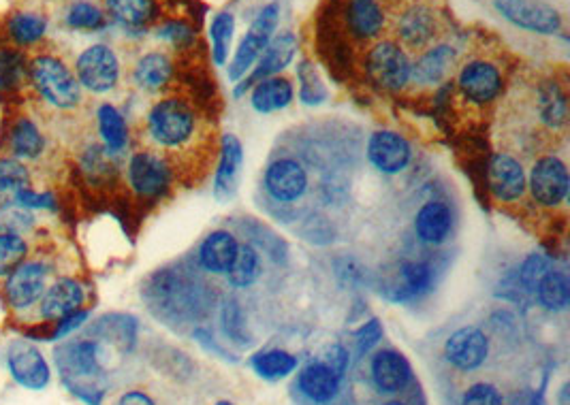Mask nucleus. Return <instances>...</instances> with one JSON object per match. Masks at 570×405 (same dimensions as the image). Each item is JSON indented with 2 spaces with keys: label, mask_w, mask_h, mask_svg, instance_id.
Returning <instances> with one entry per match:
<instances>
[{
  "label": "nucleus",
  "mask_w": 570,
  "mask_h": 405,
  "mask_svg": "<svg viewBox=\"0 0 570 405\" xmlns=\"http://www.w3.org/2000/svg\"><path fill=\"white\" fill-rule=\"evenodd\" d=\"M368 160L378 173L398 175L413 160V145L395 131H376L368 141Z\"/></svg>",
  "instance_id": "f8f14e48"
},
{
  "label": "nucleus",
  "mask_w": 570,
  "mask_h": 405,
  "mask_svg": "<svg viewBox=\"0 0 570 405\" xmlns=\"http://www.w3.org/2000/svg\"><path fill=\"white\" fill-rule=\"evenodd\" d=\"M33 214L26 212V209L20 207H9L5 212H0V233H13V235H22L24 231H28L33 226Z\"/></svg>",
  "instance_id": "a18cd8bd"
},
{
  "label": "nucleus",
  "mask_w": 570,
  "mask_h": 405,
  "mask_svg": "<svg viewBox=\"0 0 570 405\" xmlns=\"http://www.w3.org/2000/svg\"><path fill=\"white\" fill-rule=\"evenodd\" d=\"M453 231V212L445 201H427L415 216V233L425 246H442Z\"/></svg>",
  "instance_id": "4be33fe9"
},
{
  "label": "nucleus",
  "mask_w": 570,
  "mask_h": 405,
  "mask_svg": "<svg viewBox=\"0 0 570 405\" xmlns=\"http://www.w3.org/2000/svg\"><path fill=\"white\" fill-rule=\"evenodd\" d=\"M47 28V20L39 13H18L13 15L11 22H9V35L22 43H35L43 37V32Z\"/></svg>",
  "instance_id": "4c0bfd02"
},
{
  "label": "nucleus",
  "mask_w": 570,
  "mask_h": 405,
  "mask_svg": "<svg viewBox=\"0 0 570 405\" xmlns=\"http://www.w3.org/2000/svg\"><path fill=\"white\" fill-rule=\"evenodd\" d=\"M438 35L436 13L425 5H413L398 20V37L410 50H425Z\"/></svg>",
  "instance_id": "412c9836"
},
{
  "label": "nucleus",
  "mask_w": 570,
  "mask_h": 405,
  "mask_svg": "<svg viewBox=\"0 0 570 405\" xmlns=\"http://www.w3.org/2000/svg\"><path fill=\"white\" fill-rule=\"evenodd\" d=\"M24 58L18 52H0V88H11L22 79Z\"/></svg>",
  "instance_id": "c03bdc74"
},
{
  "label": "nucleus",
  "mask_w": 570,
  "mask_h": 405,
  "mask_svg": "<svg viewBox=\"0 0 570 405\" xmlns=\"http://www.w3.org/2000/svg\"><path fill=\"white\" fill-rule=\"evenodd\" d=\"M299 81H302V86H299V96H302V101L306 105H319L327 99V90L312 64L302 62V67H299Z\"/></svg>",
  "instance_id": "a19ab883"
},
{
  "label": "nucleus",
  "mask_w": 570,
  "mask_h": 405,
  "mask_svg": "<svg viewBox=\"0 0 570 405\" xmlns=\"http://www.w3.org/2000/svg\"><path fill=\"white\" fill-rule=\"evenodd\" d=\"M385 405H406V403H402V401H389V403H385Z\"/></svg>",
  "instance_id": "5fc2aeb1"
},
{
  "label": "nucleus",
  "mask_w": 570,
  "mask_h": 405,
  "mask_svg": "<svg viewBox=\"0 0 570 405\" xmlns=\"http://www.w3.org/2000/svg\"><path fill=\"white\" fill-rule=\"evenodd\" d=\"M459 405H504V401L494 384L479 382L468 388Z\"/></svg>",
  "instance_id": "49530a36"
},
{
  "label": "nucleus",
  "mask_w": 570,
  "mask_h": 405,
  "mask_svg": "<svg viewBox=\"0 0 570 405\" xmlns=\"http://www.w3.org/2000/svg\"><path fill=\"white\" fill-rule=\"evenodd\" d=\"M11 148L20 158H37L45 148V139L33 120L22 118L13 126Z\"/></svg>",
  "instance_id": "f704fd0d"
},
{
  "label": "nucleus",
  "mask_w": 570,
  "mask_h": 405,
  "mask_svg": "<svg viewBox=\"0 0 570 405\" xmlns=\"http://www.w3.org/2000/svg\"><path fill=\"white\" fill-rule=\"evenodd\" d=\"M146 131L158 148L178 152L193 143L199 133L197 111L182 99L158 101L148 113Z\"/></svg>",
  "instance_id": "f257e3e1"
},
{
  "label": "nucleus",
  "mask_w": 570,
  "mask_h": 405,
  "mask_svg": "<svg viewBox=\"0 0 570 405\" xmlns=\"http://www.w3.org/2000/svg\"><path fill=\"white\" fill-rule=\"evenodd\" d=\"M434 269L425 261H406L400 267V284L389 293L391 301H410L425 295L432 288Z\"/></svg>",
  "instance_id": "cd10ccee"
},
{
  "label": "nucleus",
  "mask_w": 570,
  "mask_h": 405,
  "mask_svg": "<svg viewBox=\"0 0 570 405\" xmlns=\"http://www.w3.org/2000/svg\"><path fill=\"white\" fill-rule=\"evenodd\" d=\"M319 359L325 361L331 369L336 371V374L344 376V371H346V367H348V352H346L344 346H340V344L327 346V348L323 350V354L319 356Z\"/></svg>",
  "instance_id": "09e8293b"
},
{
  "label": "nucleus",
  "mask_w": 570,
  "mask_h": 405,
  "mask_svg": "<svg viewBox=\"0 0 570 405\" xmlns=\"http://www.w3.org/2000/svg\"><path fill=\"white\" fill-rule=\"evenodd\" d=\"M380 339H383V324H380L376 318L363 324V327L355 333V344H357V352L366 354L370 352Z\"/></svg>",
  "instance_id": "de8ad7c7"
},
{
  "label": "nucleus",
  "mask_w": 570,
  "mask_h": 405,
  "mask_svg": "<svg viewBox=\"0 0 570 405\" xmlns=\"http://www.w3.org/2000/svg\"><path fill=\"white\" fill-rule=\"evenodd\" d=\"M79 86L88 88L90 92H109L114 90L120 77V64L116 54L107 45H92L77 58L75 64Z\"/></svg>",
  "instance_id": "6e6552de"
},
{
  "label": "nucleus",
  "mask_w": 570,
  "mask_h": 405,
  "mask_svg": "<svg viewBox=\"0 0 570 405\" xmlns=\"http://www.w3.org/2000/svg\"><path fill=\"white\" fill-rule=\"evenodd\" d=\"M457 88L466 103L485 107L489 103H494L502 94L504 77L494 62L470 60L459 69Z\"/></svg>",
  "instance_id": "0eeeda50"
},
{
  "label": "nucleus",
  "mask_w": 570,
  "mask_h": 405,
  "mask_svg": "<svg viewBox=\"0 0 570 405\" xmlns=\"http://www.w3.org/2000/svg\"><path fill=\"white\" fill-rule=\"evenodd\" d=\"M28 254L26 241L22 235L0 233V275H9L18 269Z\"/></svg>",
  "instance_id": "58836bf2"
},
{
  "label": "nucleus",
  "mask_w": 570,
  "mask_h": 405,
  "mask_svg": "<svg viewBox=\"0 0 570 405\" xmlns=\"http://www.w3.org/2000/svg\"><path fill=\"white\" fill-rule=\"evenodd\" d=\"M244 167V148L242 141L233 133L223 135L220 141V158L218 169L214 177V197L218 201H231L235 197L237 188H240V177Z\"/></svg>",
  "instance_id": "4468645a"
},
{
  "label": "nucleus",
  "mask_w": 570,
  "mask_h": 405,
  "mask_svg": "<svg viewBox=\"0 0 570 405\" xmlns=\"http://www.w3.org/2000/svg\"><path fill=\"white\" fill-rule=\"evenodd\" d=\"M67 22L69 26L79 30H99L105 24L103 13L90 3H73L67 15Z\"/></svg>",
  "instance_id": "79ce46f5"
},
{
  "label": "nucleus",
  "mask_w": 570,
  "mask_h": 405,
  "mask_svg": "<svg viewBox=\"0 0 570 405\" xmlns=\"http://www.w3.org/2000/svg\"><path fill=\"white\" fill-rule=\"evenodd\" d=\"M171 60L161 54V52H150L146 56H141L135 64V81L139 88L144 90H161L169 77H171Z\"/></svg>",
  "instance_id": "7c9ffc66"
},
{
  "label": "nucleus",
  "mask_w": 570,
  "mask_h": 405,
  "mask_svg": "<svg viewBox=\"0 0 570 405\" xmlns=\"http://www.w3.org/2000/svg\"><path fill=\"white\" fill-rule=\"evenodd\" d=\"M129 184L144 199H158L171 188L169 162L156 152H137L129 160Z\"/></svg>",
  "instance_id": "9b49d317"
},
{
  "label": "nucleus",
  "mask_w": 570,
  "mask_h": 405,
  "mask_svg": "<svg viewBox=\"0 0 570 405\" xmlns=\"http://www.w3.org/2000/svg\"><path fill=\"white\" fill-rule=\"evenodd\" d=\"M233 30H235V20L233 15L223 11L218 13L210 24V39H212V56L216 64H225L231 52V41H233Z\"/></svg>",
  "instance_id": "e433bc0d"
},
{
  "label": "nucleus",
  "mask_w": 570,
  "mask_h": 405,
  "mask_svg": "<svg viewBox=\"0 0 570 405\" xmlns=\"http://www.w3.org/2000/svg\"><path fill=\"white\" fill-rule=\"evenodd\" d=\"M549 271V258L543 254H530L524 265L519 267V286L526 290V293H534L536 284L541 282L543 275Z\"/></svg>",
  "instance_id": "37998d69"
},
{
  "label": "nucleus",
  "mask_w": 570,
  "mask_h": 405,
  "mask_svg": "<svg viewBox=\"0 0 570 405\" xmlns=\"http://www.w3.org/2000/svg\"><path fill=\"white\" fill-rule=\"evenodd\" d=\"M295 52H297V39H295L293 32H282V35L272 37V41L267 43L263 54L255 62L257 69L252 71V75L248 79H244L242 86H237L235 94L240 96L246 88L255 86L257 81L267 79V77H274L282 69H287L289 64H291V60L295 58Z\"/></svg>",
  "instance_id": "2eb2a0df"
},
{
  "label": "nucleus",
  "mask_w": 570,
  "mask_h": 405,
  "mask_svg": "<svg viewBox=\"0 0 570 405\" xmlns=\"http://www.w3.org/2000/svg\"><path fill=\"white\" fill-rule=\"evenodd\" d=\"M487 184L498 203H517L528 190V173L515 156L496 152L487 165Z\"/></svg>",
  "instance_id": "9d476101"
},
{
  "label": "nucleus",
  "mask_w": 570,
  "mask_h": 405,
  "mask_svg": "<svg viewBox=\"0 0 570 405\" xmlns=\"http://www.w3.org/2000/svg\"><path fill=\"white\" fill-rule=\"evenodd\" d=\"M97 118H99V133L103 137L105 148L112 154L122 152L126 148V141H129V128H126L122 113L114 105L105 103L99 107Z\"/></svg>",
  "instance_id": "473e14b6"
},
{
  "label": "nucleus",
  "mask_w": 570,
  "mask_h": 405,
  "mask_svg": "<svg viewBox=\"0 0 570 405\" xmlns=\"http://www.w3.org/2000/svg\"><path fill=\"white\" fill-rule=\"evenodd\" d=\"M536 299L549 312H564L570 303V280L564 271L549 269L534 288Z\"/></svg>",
  "instance_id": "c756f323"
},
{
  "label": "nucleus",
  "mask_w": 570,
  "mask_h": 405,
  "mask_svg": "<svg viewBox=\"0 0 570 405\" xmlns=\"http://www.w3.org/2000/svg\"><path fill=\"white\" fill-rule=\"evenodd\" d=\"M107 9L124 26H144L154 13V0H107Z\"/></svg>",
  "instance_id": "c9c22d12"
},
{
  "label": "nucleus",
  "mask_w": 570,
  "mask_h": 405,
  "mask_svg": "<svg viewBox=\"0 0 570 405\" xmlns=\"http://www.w3.org/2000/svg\"><path fill=\"white\" fill-rule=\"evenodd\" d=\"M489 354V339L479 327H462L449 335L445 344L447 361L459 371L479 369Z\"/></svg>",
  "instance_id": "ddd939ff"
},
{
  "label": "nucleus",
  "mask_w": 570,
  "mask_h": 405,
  "mask_svg": "<svg viewBox=\"0 0 570 405\" xmlns=\"http://www.w3.org/2000/svg\"><path fill=\"white\" fill-rule=\"evenodd\" d=\"M13 201L15 205H22V207H52L54 205V197L50 192H45V194H39V192H33V190H22L18 194H13Z\"/></svg>",
  "instance_id": "8fccbe9b"
},
{
  "label": "nucleus",
  "mask_w": 570,
  "mask_h": 405,
  "mask_svg": "<svg viewBox=\"0 0 570 405\" xmlns=\"http://www.w3.org/2000/svg\"><path fill=\"white\" fill-rule=\"evenodd\" d=\"M237 243L235 235L229 231H214L208 237L203 239L201 248H199V265L214 275H227L229 267L235 261Z\"/></svg>",
  "instance_id": "393cba45"
},
{
  "label": "nucleus",
  "mask_w": 570,
  "mask_h": 405,
  "mask_svg": "<svg viewBox=\"0 0 570 405\" xmlns=\"http://www.w3.org/2000/svg\"><path fill=\"white\" fill-rule=\"evenodd\" d=\"M558 403H560V405H570V403H568V384H564V386H562L560 397H558Z\"/></svg>",
  "instance_id": "864d4df0"
},
{
  "label": "nucleus",
  "mask_w": 570,
  "mask_h": 405,
  "mask_svg": "<svg viewBox=\"0 0 570 405\" xmlns=\"http://www.w3.org/2000/svg\"><path fill=\"white\" fill-rule=\"evenodd\" d=\"M88 320V312H73V314H69L67 318H62L60 322H58V331H56V337H65V335H69L71 331H75L77 327H82V324Z\"/></svg>",
  "instance_id": "3c124183"
},
{
  "label": "nucleus",
  "mask_w": 570,
  "mask_h": 405,
  "mask_svg": "<svg viewBox=\"0 0 570 405\" xmlns=\"http://www.w3.org/2000/svg\"><path fill=\"white\" fill-rule=\"evenodd\" d=\"M344 22L359 41H372L385 30V11L378 0H346Z\"/></svg>",
  "instance_id": "5701e85b"
},
{
  "label": "nucleus",
  "mask_w": 570,
  "mask_h": 405,
  "mask_svg": "<svg viewBox=\"0 0 570 405\" xmlns=\"http://www.w3.org/2000/svg\"><path fill=\"white\" fill-rule=\"evenodd\" d=\"M263 186L269 199L282 205H289L304 199V194L308 192L310 186V177L306 167L297 158L282 156L267 165L263 175Z\"/></svg>",
  "instance_id": "423d86ee"
},
{
  "label": "nucleus",
  "mask_w": 570,
  "mask_h": 405,
  "mask_svg": "<svg viewBox=\"0 0 570 405\" xmlns=\"http://www.w3.org/2000/svg\"><path fill=\"white\" fill-rule=\"evenodd\" d=\"M536 111L541 122L553 131L564 128L568 122V103L566 94L556 81H545V84L538 86L536 92Z\"/></svg>",
  "instance_id": "c85d7f7f"
},
{
  "label": "nucleus",
  "mask_w": 570,
  "mask_h": 405,
  "mask_svg": "<svg viewBox=\"0 0 570 405\" xmlns=\"http://www.w3.org/2000/svg\"><path fill=\"white\" fill-rule=\"evenodd\" d=\"M502 18L515 26L538 32V35H553L562 28V15L558 9L543 3V0H494Z\"/></svg>",
  "instance_id": "1a4fd4ad"
},
{
  "label": "nucleus",
  "mask_w": 570,
  "mask_h": 405,
  "mask_svg": "<svg viewBox=\"0 0 570 405\" xmlns=\"http://www.w3.org/2000/svg\"><path fill=\"white\" fill-rule=\"evenodd\" d=\"M84 303V288L75 280H60L45 290L41 301V316L47 320H62L77 312Z\"/></svg>",
  "instance_id": "a878e982"
},
{
  "label": "nucleus",
  "mask_w": 570,
  "mask_h": 405,
  "mask_svg": "<svg viewBox=\"0 0 570 405\" xmlns=\"http://www.w3.org/2000/svg\"><path fill=\"white\" fill-rule=\"evenodd\" d=\"M295 99L293 84L287 77H267L257 81L252 86L250 105L257 113H276L280 109H287Z\"/></svg>",
  "instance_id": "bb28decb"
},
{
  "label": "nucleus",
  "mask_w": 570,
  "mask_h": 405,
  "mask_svg": "<svg viewBox=\"0 0 570 405\" xmlns=\"http://www.w3.org/2000/svg\"><path fill=\"white\" fill-rule=\"evenodd\" d=\"M47 267L43 263H22L9 273L5 293L15 310H26L45 293Z\"/></svg>",
  "instance_id": "a211bd4d"
},
{
  "label": "nucleus",
  "mask_w": 570,
  "mask_h": 405,
  "mask_svg": "<svg viewBox=\"0 0 570 405\" xmlns=\"http://www.w3.org/2000/svg\"><path fill=\"white\" fill-rule=\"evenodd\" d=\"M35 88L43 99L56 109H73L82 103V86L62 60L39 56L30 64Z\"/></svg>",
  "instance_id": "f03ea898"
},
{
  "label": "nucleus",
  "mask_w": 570,
  "mask_h": 405,
  "mask_svg": "<svg viewBox=\"0 0 570 405\" xmlns=\"http://www.w3.org/2000/svg\"><path fill=\"white\" fill-rule=\"evenodd\" d=\"M372 380L380 393H400L408 386L410 378H413V369L406 361V356L395 350H380L374 354L372 365Z\"/></svg>",
  "instance_id": "aec40b11"
},
{
  "label": "nucleus",
  "mask_w": 570,
  "mask_h": 405,
  "mask_svg": "<svg viewBox=\"0 0 570 405\" xmlns=\"http://www.w3.org/2000/svg\"><path fill=\"white\" fill-rule=\"evenodd\" d=\"M261 271L263 265L259 250L252 248L250 243H242V246L237 248L233 265L227 271V280L235 288H250L261 278Z\"/></svg>",
  "instance_id": "2f4dec72"
},
{
  "label": "nucleus",
  "mask_w": 570,
  "mask_h": 405,
  "mask_svg": "<svg viewBox=\"0 0 570 405\" xmlns=\"http://www.w3.org/2000/svg\"><path fill=\"white\" fill-rule=\"evenodd\" d=\"M30 188L28 169L18 160H0V192L18 194Z\"/></svg>",
  "instance_id": "ea45409f"
},
{
  "label": "nucleus",
  "mask_w": 570,
  "mask_h": 405,
  "mask_svg": "<svg viewBox=\"0 0 570 405\" xmlns=\"http://www.w3.org/2000/svg\"><path fill=\"white\" fill-rule=\"evenodd\" d=\"M528 190L534 203L541 207L562 205L568 199L570 190V175L566 162L556 154L538 158L528 173Z\"/></svg>",
  "instance_id": "20e7f679"
},
{
  "label": "nucleus",
  "mask_w": 570,
  "mask_h": 405,
  "mask_svg": "<svg viewBox=\"0 0 570 405\" xmlns=\"http://www.w3.org/2000/svg\"><path fill=\"white\" fill-rule=\"evenodd\" d=\"M342 376L336 374L325 361H310L299 371V391L314 403H329L340 391Z\"/></svg>",
  "instance_id": "b1692460"
},
{
  "label": "nucleus",
  "mask_w": 570,
  "mask_h": 405,
  "mask_svg": "<svg viewBox=\"0 0 570 405\" xmlns=\"http://www.w3.org/2000/svg\"><path fill=\"white\" fill-rule=\"evenodd\" d=\"M250 365L265 380H282L297 369V356L284 350H267L252 356Z\"/></svg>",
  "instance_id": "72a5a7b5"
},
{
  "label": "nucleus",
  "mask_w": 570,
  "mask_h": 405,
  "mask_svg": "<svg viewBox=\"0 0 570 405\" xmlns=\"http://www.w3.org/2000/svg\"><path fill=\"white\" fill-rule=\"evenodd\" d=\"M457 64V52L451 45H434L417 58L410 69V81L421 88H434L445 84Z\"/></svg>",
  "instance_id": "f3484780"
},
{
  "label": "nucleus",
  "mask_w": 570,
  "mask_h": 405,
  "mask_svg": "<svg viewBox=\"0 0 570 405\" xmlns=\"http://www.w3.org/2000/svg\"><path fill=\"white\" fill-rule=\"evenodd\" d=\"M118 405H156L154 399L144 393V391H129V393H124L118 401Z\"/></svg>",
  "instance_id": "603ef678"
},
{
  "label": "nucleus",
  "mask_w": 570,
  "mask_h": 405,
  "mask_svg": "<svg viewBox=\"0 0 570 405\" xmlns=\"http://www.w3.org/2000/svg\"><path fill=\"white\" fill-rule=\"evenodd\" d=\"M410 69L413 62L395 41L376 43L366 58V71L372 84L389 92L404 90L410 84Z\"/></svg>",
  "instance_id": "7ed1b4c3"
},
{
  "label": "nucleus",
  "mask_w": 570,
  "mask_h": 405,
  "mask_svg": "<svg viewBox=\"0 0 570 405\" xmlns=\"http://www.w3.org/2000/svg\"><path fill=\"white\" fill-rule=\"evenodd\" d=\"M7 363L11 369V376L18 380L22 386L41 391L50 382V367H47L41 352L28 342H15L9 348Z\"/></svg>",
  "instance_id": "dca6fc26"
},
{
  "label": "nucleus",
  "mask_w": 570,
  "mask_h": 405,
  "mask_svg": "<svg viewBox=\"0 0 570 405\" xmlns=\"http://www.w3.org/2000/svg\"><path fill=\"white\" fill-rule=\"evenodd\" d=\"M278 15H280L278 5H267L257 15L255 22L250 24L246 37L242 39L240 47H237V52L229 64V79L231 81H237L240 77H244L252 67H255V62L263 54L267 43L272 41V37H274L276 26H278Z\"/></svg>",
  "instance_id": "39448f33"
},
{
  "label": "nucleus",
  "mask_w": 570,
  "mask_h": 405,
  "mask_svg": "<svg viewBox=\"0 0 570 405\" xmlns=\"http://www.w3.org/2000/svg\"><path fill=\"white\" fill-rule=\"evenodd\" d=\"M216 405H235V403H231V401H218Z\"/></svg>",
  "instance_id": "6e6d98bb"
},
{
  "label": "nucleus",
  "mask_w": 570,
  "mask_h": 405,
  "mask_svg": "<svg viewBox=\"0 0 570 405\" xmlns=\"http://www.w3.org/2000/svg\"><path fill=\"white\" fill-rule=\"evenodd\" d=\"M56 361L65 378H97L101 374V346L86 339L71 342L58 348Z\"/></svg>",
  "instance_id": "6ab92c4d"
}]
</instances>
